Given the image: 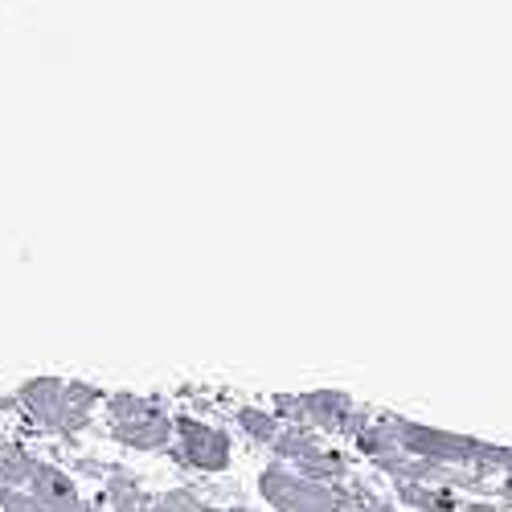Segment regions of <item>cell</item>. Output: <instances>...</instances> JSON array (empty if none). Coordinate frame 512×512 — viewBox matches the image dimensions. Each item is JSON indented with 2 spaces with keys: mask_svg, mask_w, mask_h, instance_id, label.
<instances>
[{
  "mask_svg": "<svg viewBox=\"0 0 512 512\" xmlns=\"http://www.w3.org/2000/svg\"><path fill=\"white\" fill-rule=\"evenodd\" d=\"M271 414L287 426H308L312 422V431H340V435H357L369 422V414L357 410V402L345 390H308V394L275 398Z\"/></svg>",
  "mask_w": 512,
  "mask_h": 512,
  "instance_id": "obj_1",
  "label": "cell"
},
{
  "mask_svg": "<svg viewBox=\"0 0 512 512\" xmlns=\"http://www.w3.org/2000/svg\"><path fill=\"white\" fill-rule=\"evenodd\" d=\"M107 414H111V435L123 447L136 451H164L173 443V418L164 414L160 402L140 398V394H111L107 398Z\"/></svg>",
  "mask_w": 512,
  "mask_h": 512,
  "instance_id": "obj_2",
  "label": "cell"
},
{
  "mask_svg": "<svg viewBox=\"0 0 512 512\" xmlns=\"http://www.w3.org/2000/svg\"><path fill=\"white\" fill-rule=\"evenodd\" d=\"M259 492L275 512H345L340 508L336 488L316 484L300 472H291L287 463H271L259 476Z\"/></svg>",
  "mask_w": 512,
  "mask_h": 512,
  "instance_id": "obj_3",
  "label": "cell"
},
{
  "mask_svg": "<svg viewBox=\"0 0 512 512\" xmlns=\"http://www.w3.org/2000/svg\"><path fill=\"white\" fill-rule=\"evenodd\" d=\"M275 451L287 459L291 472H300V476H308L316 484L336 488V484L349 480V459L340 455V451L320 447L312 426H283L279 439H275Z\"/></svg>",
  "mask_w": 512,
  "mask_h": 512,
  "instance_id": "obj_4",
  "label": "cell"
},
{
  "mask_svg": "<svg viewBox=\"0 0 512 512\" xmlns=\"http://www.w3.org/2000/svg\"><path fill=\"white\" fill-rule=\"evenodd\" d=\"M173 439H177V459L185 467H197V472H226L230 459H234L230 435L222 426L201 422L193 414L173 418Z\"/></svg>",
  "mask_w": 512,
  "mask_h": 512,
  "instance_id": "obj_5",
  "label": "cell"
},
{
  "mask_svg": "<svg viewBox=\"0 0 512 512\" xmlns=\"http://www.w3.org/2000/svg\"><path fill=\"white\" fill-rule=\"evenodd\" d=\"M25 492L41 504V512H95V504L82 500V492L74 488V480L62 472V467L41 463V459L33 463Z\"/></svg>",
  "mask_w": 512,
  "mask_h": 512,
  "instance_id": "obj_6",
  "label": "cell"
},
{
  "mask_svg": "<svg viewBox=\"0 0 512 512\" xmlns=\"http://www.w3.org/2000/svg\"><path fill=\"white\" fill-rule=\"evenodd\" d=\"M17 406L29 414V422H37L41 431H54L62 426V406H66V381L54 377H33L17 390Z\"/></svg>",
  "mask_w": 512,
  "mask_h": 512,
  "instance_id": "obj_7",
  "label": "cell"
},
{
  "mask_svg": "<svg viewBox=\"0 0 512 512\" xmlns=\"http://www.w3.org/2000/svg\"><path fill=\"white\" fill-rule=\"evenodd\" d=\"M398 500L410 512H459L463 496L451 488H435V484H398Z\"/></svg>",
  "mask_w": 512,
  "mask_h": 512,
  "instance_id": "obj_8",
  "label": "cell"
},
{
  "mask_svg": "<svg viewBox=\"0 0 512 512\" xmlns=\"http://www.w3.org/2000/svg\"><path fill=\"white\" fill-rule=\"evenodd\" d=\"M234 418L242 422V431H246L254 443H271V447H275V439H279V431H283V422H279L271 410H259V406H238Z\"/></svg>",
  "mask_w": 512,
  "mask_h": 512,
  "instance_id": "obj_9",
  "label": "cell"
},
{
  "mask_svg": "<svg viewBox=\"0 0 512 512\" xmlns=\"http://www.w3.org/2000/svg\"><path fill=\"white\" fill-rule=\"evenodd\" d=\"M336 496H340V508L345 512H398V504L381 500L365 484H336Z\"/></svg>",
  "mask_w": 512,
  "mask_h": 512,
  "instance_id": "obj_10",
  "label": "cell"
},
{
  "mask_svg": "<svg viewBox=\"0 0 512 512\" xmlns=\"http://www.w3.org/2000/svg\"><path fill=\"white\" fill-rule=\"evenodd\" d=\"M0 508L5 512H41V504L25 488H0Z\"/></svg>",
  "mask_w": 512,
  "mask_h": 512,
  "instance_id": "obj_11",
  "label": "cell"
},
{
  "mask_svg": "<svg viewBox=\"0 0 512 512\" xmlns=\"http://www.w3.org/2000/svg\"><path fill=\"white\" fill-rule=\"evenodd\" d=\"M496 500H500L504 508H512V476H504V480H500V488H496Z\"/></svg>",
  "mask_w": 512,
  "mask_h": 512,
  "instance_id": "obj_12",
  "label": "cell"
},
{
  "mask_svg": "<svg viewBox=\"0 0 512 512\" xmlns=\"http://www.w3.org/2000/svg\"><path fill=\"white\" fill-rule=\"evenodd\" d=\"M222 512H254V508H246V504H234V508H222Z\"/></svg>",
  "mask_w": 512,
  "mask_h": 512,
  "instance_id": "obj_13",
  "label": "cell"
},
{
  "mask_svg": "<svg viewBox=\"0 0 512 512\" xmlns=\"http://www.w3.org/2000/svg\"><path fill=\"white\" fill-rule=\"evenodd\" d=\"M95 512H99V508H95Z\"/></svg>",
  "mask_w": 512,
  "mask_h": 512,
  "instance_id": "obj_14",
  "label": "cell"
},
{
  "mask_svg": "<svg viewBox=\"0 0 512 512\" xmlns=\"http://www.w3.org/2000/svg\"><path fill=\"white\" fill-rule=\"evenodd\" d=\"M209 512H213V508H209Z\"/></svg>",
  "mask_w": 512,
  "mask_h": 512,
  "instance_id": "obj_15",
  "label": "cell"
}]
</instances>
